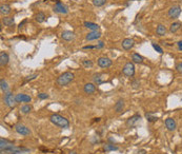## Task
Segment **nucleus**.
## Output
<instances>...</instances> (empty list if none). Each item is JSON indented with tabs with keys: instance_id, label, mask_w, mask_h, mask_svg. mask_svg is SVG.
Instances as JSON below:
<instances>
[{
	"instance_id": "nucleus-1",
	"label": "nucleus",
	"mask_w": 182,
	"mask_h": 154,
	"mask_svg": "<svg viewBox=\"0 0 182 154\" xmlns=\"http://www.w3.org/2000/svg\"><path fill=\"white\" fill-rule=\"evenodd\" d=\"M50 120L53 125L61 128V129H68L70 127V121L65 117L61 116L59 114H52L50 116Z\"/></svg>"
},
{
	"instance_id": "nucleus-2",
	"label": "nucleus",
	"mask_w": 182,
	"mask_h": 154,
	"mask_svg": "<svg viewBox=\"0 0 182 154\" xmlns=\"http://www.w3.org/2000/svg\"><path fill=\"white\" fill-rule=\"evenodd\" d=\"M74 77L75 76L72 72H64L56 79V84L59 87H65L74 80Z\"/></svg>"
},
{
	"instance_id": "nucleus-3",
	"label": "nucleus",
	"mask_w": 182,
	"mask_h": 154,
	"mask_svg": "<svg viewBox=\"0 0 182 154\" xmlns=\"http://www.w3.org/2000/svg\"><path fill=\"white\" fill-rule=\"evenodd\" d=\"M3 101H4V105L9 108L13 109L15 108L17 101H16V97L13 95V93L11 92H7L4 94V97H3Z\"/></svg>"
},
{
	"instance_id": "nucleus-4",
	"label": "nucleus",
	"mask_w": 182,
	"mask_h": 154,
	"mask_svg": "<svg viewBox=\"0 0 182 154\" xmlns=\"http://www.w3.org/2000/svg\"><path fill=\"white\" fill-rule=\"evenodd\" d=\"M122 74L126 77H133L135 75V66L133 62H126L122 69Z\"/></svg>"
},
{
	"instance_id": "nucleus-5",
	"label": "nucleus",
	"mask_w": 182,
	"mask_h": 154,
	"mask_svg": "<svg viewBox=\"0 0 182 154\" xmlns=\"http://www.w3.org/2000/svg\"><path fill=\"white\" fill-rule=\"evenodd\" d=\"M30 152V149L22 147H13L10 150H5V151H1V154H22V153H27Z\"/></svg>"
},
{
	"instance_id": "nucleus-6",
	"label": "nucleus",
	"mask_w": 182,
	"mask_h": 154,
	"mask_svg": "<svg viewBox=\"0 0 182 154\" xmlns=\"http://www.w3.org/2000/svg\"><path fill=\"white\" fill-rule=\"evenodd\" d=\"M15 131L20 135H23V136H27V135L31 134V130H30L29 128L27 126L24 125H21V123H17L15 126Z\"/></svg>"
},
{
	"instance_id": "nucleus-7",
	"label": "nucleus",
	"mask_w": 182,
	"mask_h": 154,
	"mask_svg": "<svg viewBox=\"0 0 182 154\" xmlns=\"http://www.w3.org/2000/svg\"><path fill=\"white\" fill-rule=\"evenodd\" d=\"M181 14V7L180 5H173L171 9L167 12V15L172 19H176V18L179 17V15Z\"/></svg>"
},
{
	"instance_id": "nucleus-8",
	"label": "nucleus",
	"mask_w": 182,
	"mask_h": 154,
	"mask_svg": "<svg viewBox=\"0 0 182 154\" xmlns=\"http://www.w3.org/2000/svg\"><path fill=\"white\" fill-rule=\"evenodd\" d=\"M53 10H54V12H56V13H58V14H68V7H66L65 4H63L62 2H60V1H58V2L54 5Z\"/></svg>"
},
{
	"instance_id": "nucleus-9",
	"label": "nucleus",
	"mask_w": 182,
	"mask_h": 154,
	"mask_svg": "<svg viewBox=\"0 0 182 154\" xmlns=\"http://www.w3.org/2000/svg\"><path fill=\"white\" fill-rule=\"evenodd\" d=\"M98 66L102 69H108L113 64V61L108 57H100L98 58Z\"/></svg>"
},
{
	"instance_id": "nucleus-10",
	"label": "nucleus",
	"mask_w": 182,
	"mask_h": 154,
	"mask_svg": "<svg viewBox=\"0 0 182 154\" xmlns=\"http://www.w3.org/2000/svg\"><path fill=\"white\" fill-rule=\"evenodd\" d=\"M140 119H141L140 115L135 114V115H133V116L129 117V118L126 119V123H125V125H126L127 127H129V128H133V127H135V126L137 125V123H138Z\"/></svg>"
},
{
	"instance_id": "nucleus-11",
	"label": "nucleus",
	"mask_w": 182,
	"mask_h": 154,
	"mask_svg": "<svg viewBox=\"0 0 182 154\" xmlns=\"http://www.w3.org/2000/svg\"><path fill=\"white\" fill-rule=\"evenodd\" d=\"M121 46H122V48L124 49L125 51H129L135 46V41L133 38H125V39H123Z\"/></svg>"
},
{
	"instance_id": "nucleus-12",
	"label": "nucleus",
	"mask_w": 182,
	"mask_h": 154,
	"mask_svg": "<svg viewBox=\"0 0 182 154\" xmlns=\"http://www.w3.org/2000/svg\"><path fill=\"white\" fill-rule=\"evenodd\" d=\"M13 147H15V146H14L11 141H7V139H3V138L0 139V149H1V151L10 150V149H12Z\"/></svg>"
},
{
	"instance_id": "nucleus-13",
	"label": "nucleus",
	"mask_w": 182,
	"mask_h": 154,
	"mask_svg": "<svg viewBox=\"0 0 182 154\" xmlns=\"http://www.w3.org/2000/svg\"><path fill=\"white\" fill-rule=\"evenodd\" d=\"M165 127L167 128L169 131H175L176 128H177V123H176V120L174 118H166L165 119Z\"/></svg>"
},
{
	"instance_id": "nucleus-14",
	"label": "nucleus",
	"mask_w": 182,
	"mask_h": 154,
	"mask_svg": "<svg viewBox=\"0 0 182 154\" xmlns=\"http://www.w3.org/2000/svg\"><path fill=\"white\" fill-rule=\"evenodd\" d=\"M16 101L18 102H31L32 100V97L30 95H27V94H17L16 95Z\"/></svg>"
},
{
	"instance_id": "nucleus-15",
	"label": "nucleus",
	"mask_w": 182,
	"mask_h": 154,
	"mask_svg": "<svg viewBox=\"0 0 182 154\" xmlns=\"http://www.w3.org/2000/svg\"><path fill=\"white\" fill-rule=\"evenodd\" d=\"M93 81H94L95 84H101L105 81V75L101 74V73H97V74H94L93 76Z\"/></svg>"
},
{
	"instance_id": "nucleus-16",
	"label": "nucleus",
	"mask_w": 182,
	"mask_h": 154,
	"mask_svg": "<svg viewBox=\"0 0 182 154\" xmlns=\"http://www.w3.org/2000/svg\"><path fill=\"white\" fill-rule=\"evenodd\" d=\"M83 91L85 94L91 95L94 94L95 91H96V87H95V84H92V82H88V84H84L83 87Z\"/></svg>"
},
{
	"instance_id": "nucleus-17",
	"label": "nucleus",
	"mask_w": 182,
	"mask_h": 154,
	"mask_svg": "<svg viewBox=\"0 0 182 154\" xmlns=\"http://www.w3.org/2000/svg\"><path fill=\"white\" fill-rule=\"evenodd\" d=\"M101 37V33L99 31H92L86 35L85 39L88 41H92V40H97Z\"/></svg>"
},
{
	"instance_id": "nucleus-18",
	"label": "nucleus",
	"mask_w": 182,
	"mask_h": 154,
	"mask_svg": "<svg viewBox=\"0 0 182 154\" xmlns=\"http://www.w3.org/2000/svg\"><path fill=\"white\" fill-rule=\"evenodd\" d=\"M61 38L65 41H72L75 39V34L72 31H63L61 33Z\"/></svg>"
},
{
	"instance_id": "nucleus-19",
	"label": "nucleus",
	"mask_w": 182,
	"mask_h": 154,
	"mask_svg": "<svg viewBox=\"0 0 182 154\" xmlns=\"http://www.w3.org/2000/svg\"><path fill=\"white\" fill-rule=\"evenodd\" d=\"M9 60H10V57L9 55H7V53H5V52H1V53H0V64H1V67L7 66V64H9Z\"/></svg>"
},
{
	"instance_id": "nucleus-20",
	"label": "nucleus",
	"mask_w": 182,
	"mask_h": 154,
	"mask_svg": "<svg viewBox=\"0 0 182 154\" xmlns=\"http://www.w3.org/2000/svg\"><path fill=\"white\" fill-rule=\"evenodd\" d=\"M114 109H115V112L116 113L122 112L123 109H124V100H123V99H119V100L116 102V105H115Z\"/></svg>"
},
{
	"instance_id": "nucleus-21",
	"label": "nucleus",
	"mask_w": 182,
	"mask_h": 154,
	"mask_svg": "<svg viewBox=\"0 0 182 154\" xmlns=\"http://www.w3.org/2000/svg\"><path fill=\"white\" fill-rule=\"evenodd\" d=\"M83 25L88 29H90L91 31H98L99 30V25L94 22H91V21H84Z\"/></svg>"
},
{
	"instance_id": "nucleus-22",
	"label": "nucleus",
	"mask_w": 182,
	"mask_h": 154,
	"mask_svg": "<svg viewBox=\"0 0 182 154\" xmlns=\"http://www.w3.org/2000/svg\"><path fill=\"white\" fill-rule=\"evenodd\" d=\"M181 27H182L181 22H179V21L173 22V23L171 24V27H169V32H171V33H176L178 30L181 29Z\"/></svg>"
},
{
	"instance_id": "nucleus-23",
	"label": "nucleus",
	"mask_w": 182,
	"mask_h": 154,
	"mask_svg": "<svg viewBox=\"0 0 182 154\" xmlns=\"http://www.w3.org/2000/svg\"><path fill=\"white\" fill-rule=\"evenodd\" d=\"M156 33L158 36H164L165 33H166V28L163 24H158V27L156 29Z\"/></svg>"
},
{
	"instance_id": "nucleus-24",
	"label": "nucleus",
	"mask_w": 182,
	"mask_h": 154,
	"mask_svg": "<svg viewBox=\"0 0 182 154\" xmlns=\"http://www.w3.org/2000/svg\"><path fill=\"white\" fill-rule=\"evenodd\" d=\"M11 7L9 4H1L0 7V13L2 14V15H9L11 13Z\"/></svg>"
},
{
	"instance_id": "nucleus-25",
	"label": "nucleus",
	"mask_w": 182,
	"mask_h": 154,
	"mask_svg": "<svg viewBox=\"0 0 182 154\" xmlns=\"http://www.w3.org/2000/svg\"><path fill=\"white\" fill-rule=\"evenodd\" d=\"M132 60L133 62H135V64H142L143 62V57L141 55H139L138 53H133L132 54Z\"/></svg>"
},
{
	"instance_id": "nucleus-26",
	"label": "nucleus",
	"mask_w": 182,
	"mask_h": 154,
	"mask_svg": "<svg viewBox=\"0 0 182 154\" xmlns=\"http://www.w3.org/2000/svg\"><path fill=\"white\" fill-rule=\"evenodd\" d=\"M2 22L7 27H12V25H14V23H15V19H14L13 17H4L2 19Z\"/></svg>"
},
{
	"instance_id": "nucleus-27",
	"label": "nucleus",
	"mask_w": 182,
	"mask_h": 154,
	"mask_svg": "<svg viewBox=\"0 0 182 154\" xmlns=\"http://www.w3.org/2000/svg\"><path fill=\"white\" fill-rule=\"evenodd\" d=\"M119 148L117 147V146H115L114 144H106V145L103 146V150L106 152L108 151H117Z\"/></svg>"
},
{
	"instance_id": "nucleus-28",
	"label": "nucleus",
	"mask_w": 182,
	"mask_h": 154,
	"mask_svg": "<svg viewBox=\"0 0 182 154\" xmlns=\"http://www.w3.org/2000/svg\"><path fill=\"white\" fill-rule=\"evenodd\" d=\"M35 19L38 23H42V22L45 20V14H44L43 12H39V13L35 16Z\"/></svg>"
},
{
	"instance_id": "nucleus-29",
	"label": "nucleus",
	"mask_w": 182,
	"mask_h": 154,
	"mask_svg": "<svg viewBox=\"0 0 182 154\" xmlns=\"http://www.w3.org/2000/svg\"><path fill=\"white\" fill-rule=\"evenodd\" d=\"M0 88H1V91L4 93H7L9 91V84H7V82L4 79L0 80Z\"/></svg>"
},
{
	"instance_id": "nucleus-30",
	"label": "nucleus",
	"mask_w": 182,
	"mask_h": 154,
	"mask_svg": "<svg viewBox=\"0 0 182 154\" xmlns=\"http://www.w3.org/2000/svg\"><path fill=\"white\" fill-rule=\"evenodd\" d=\"M20 111H21L23 114H27V113H30L32 111V107L30 106V105H24V106L21 107Z\"/></svg>"
},
{
	"instance_id": "nucleus-31",
	"label": "nucleus",
	"mask_w": 182,
	"mask_h": 154,
	"mask_svg": "<svg viewBox=\"0 0 182 154\" xmlns=\"http://www.w3.org/2000/svg\"><path fill=\"white\" fill-rule=\"evenodd\" d=\"M93 4L95 5V7H102V5L105 4L106 0H92Z\"/></svg>"
},
{
	"instance_id": "nucleus-32",
	"label": "nucleus",
	"mask_w": 182,
	"mask_h": 154,
	"mask_svg": "<svg viewBox=\"0 0 182 154\" xmlns=\"http://www.w3.org/2000/svg\"><path fill=\"white\" fill-rule=\"evenodd\" d=\"M82 64H83L84 68L91 69L93 67V61H92V60H90V59H85V60H83V61H82Z\"/></svg>"
},
{
	"instance_id": "nucleus-33",
	"label": "nucleus",
	"mask_w": 182,
	"mask_h": 154,
	"mask_svg": "<svg viewBox=\"0 0 182 154\" xmlns=\"http://www.w3.org/2000/svg\"><path fill=\"white\" fill-rule=\"evenodd\" d=\"M145 117H146V119L149 121V123H154V121H157V119H158L157 117L153 116V115H152V113H146V114H145Z\"/></svg>"
},
{
	"instance_id": "nucleus-34",
	"label": "nucleus",
	"mask_w": 182,
	"mask_h": 154,
	"mask_svg": "<svg viewBox=\"0 0 182 154\" xmlns=\"http://www.w3.org/2000/svg\"><path fill=\"white\" fill-rule=\"evenodd\" d=\"M152 46H153V48L155 49V50L157 51L158 53H160V54H162V53H163V50H162V48H161L160 46H158V44H156V43H153V44H152Z\"/></svg>"
},
{
	"instance_id": "nucleus-35",
	"label": "nucleus",
	"mask_w": 182,
	"mask_h": 154,
	"mask_svg": "<svg viewBox=\"0 0 182 154\" xmlns=\"http://www.w3.org/2000/svg\"><path fill=\"white\" fill-rule=\"evenodd\" d=\"M37 76H38L37 74L30 75V76H27V78H25V81H31V80H33V79H36V77H37Z\"/></svg>"
},
{
	"instance_id": "nucleus-36",
	"label": "nucleus",
	"mask_w": 182,
	"mask_h": 154,
	"mask_svg": "<svg viewBox=\"0 0 182 154\" xmlns=\"http://www.w3.org/2000/svg\"><path fill=\"white\" fill-rule=\"evenodd\" d=\"M132 87L134 89H138L139 87H140V82H139V80H134V81L132 82Z\"/></svg>"
},
{
	"instance_id": "nucleus-37",
	"label": "nucleus",
	"mask_w": 182,
	"mask_h": 154,
	"mask_svg": "<svg viewBox=\"0 0 182 154\" xmlns=\"http://www.w3.org/2000/svg\"><path fill=\"white\" fill-rule=\"evenodd\" d=\"M38 98L39 99H46V98H48V95L46 94V93H39V94H38Z\"/></svg>"
},
{
	"instance_id": "nucleus-38",
	"label": "nucleus",
	"mask_w": 182,
	"mask_h": 154,
	"mask_svg": "<svg viewBox=\"0 0 182 154\" xmlns=\"http://www.w3.org/2000/svg\"><path fill=\"white\" fill-rule=\"evenodd\" d=\"M176 70H177L178 73H180V74H182V62H179V64L176 66Z\"/></svg>"
},
{
	"instance_id": "nucleus-39",
	"label": "nucleus",
	"mask_w": 182,
	"mask_h": 154,
	"mask_svg": "<svg viewBox=\"0 0 182 154\" xmlns=\"http://www.w3.org/2000/svg\"><path fill=\"white\" fill-rule=\"evenodd\" d=\"M88 49H97V46H83V50H88Z\"/></svg>"
},
{
	"instance_id": "nucleus-40",
	"label": "nucleus",
	"mask_w": 182,
	"mask_h": 154,
	"mask_svg": "<svg viewBox=\"0 0 182 154\" xmlns=\"http://www.w3.org/2000/svg\"><path fill=\"white\" fill-rule=\"evenodd\" d=\"M103 46H104V42L103 41H99L98 44H97V49H101L103 48Z\"/></svg>"
},
{
	"instance_id": "nucleus-41",
	"label": "nucleus",
	"mask_w": 182,
	"mask_h": 154,
	"mask_svg": "<svg viewBox=\"0 0 182 154\" xmlns=\"http://www.w3.org/2000/svg\"><path fill=\"white\" fill-rule=\"evenodd\" d=\"M177 46H178V50L179 51H182V40L177 42Z\"/></svg>"
},
{
	"instance_id": "nucleus-42",
	"label": "nucleus",
	"mask_w": 182,
	"mask_h": 154,
	"mask_svg": "<svg viewBox=\"0 0 182 154\" xmlns=\"http://www.w3.org/2000/svg\"><path fill=\"white\" fill-rule=\"evenodd\" d=\"M136 154H146V151H145L144 149H141V150H139Z\"/></svg>"
},
{
	"instance_id": "nucleus-43",
	"label": "nucleus",
	"mask_w": 182,
	"mask_h": 154,
	"mask_svg": "<svg viewBox=\"0 0 182 154\" xmlns=\"http://www.w3.org/2000/svg\"><path fill=\"white\" fill-rule=\"evenodd\" d=\"M27 19H24L23 21H22L21 23L19 24V29H21V28L23 27V24H24V23H27Z\"/></svg>"
},
{
	"instance_id": "nucleus-44",
	"label": "nucleus",
	"mask_w": 182,
	"mask_h": 154,
	"mask_svg": "<svg viewBox=\"0 0 182 154\" xmlns=\"http://www.w3.org/2000/svg\"><path fill=\"white\" fill-rule=\"evenodd\" d=\"M70 154H77V153H76V151H73V152H71Z\"/></svg>"
},
{
	"instance_id": "nucleus-45",
	"label": "nucleus",
	"mask_w": 182,
	"mask_h": 154,
	"mask_svg": "<svg viewBox=\"0 0 182 154\" xmlns=\"http://www.w3.org/2000/svg\"><path fill=\"white\" fill-rule=\"evenodd\" d=\"M180 1H182V0H180Z\"/></svg>"
}]
</instances>
